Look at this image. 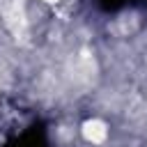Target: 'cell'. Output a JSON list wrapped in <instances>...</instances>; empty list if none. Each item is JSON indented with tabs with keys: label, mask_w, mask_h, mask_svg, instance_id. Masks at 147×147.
Instances as JSON below:
<instances>
[{
	"label": "cell",
	"mask_w": 147,
	"mask_h": 147,
	"mask_svg": "<svg viewBox=\"0 0 147 147\" xmlns=\"http://www.w3.org/2000/svg\"><path fill=\"white\" fill-rule=\"evenodd\" d=\"M83 138H85L87 142H92V145H101V142L108 138V126H106V122H101V119H87V122L83 124Z\"/></svg>",
	"instance_id": "1"
},
{
	"label": "cell",
	"mask_w": 147,
	"mask_h": 147,
	"mask_svg": "<svg viewBox=\"0 0 147 147\" xmlns=\"http://www.w3.org/2000/svg\"><path fill=\"white\" fill-rule=\"evenodd\" d=\"M44 2H51V5H53V2H60V0H44Z\"/></svg>",
	"instance_id": "2"
}]
</instances>
